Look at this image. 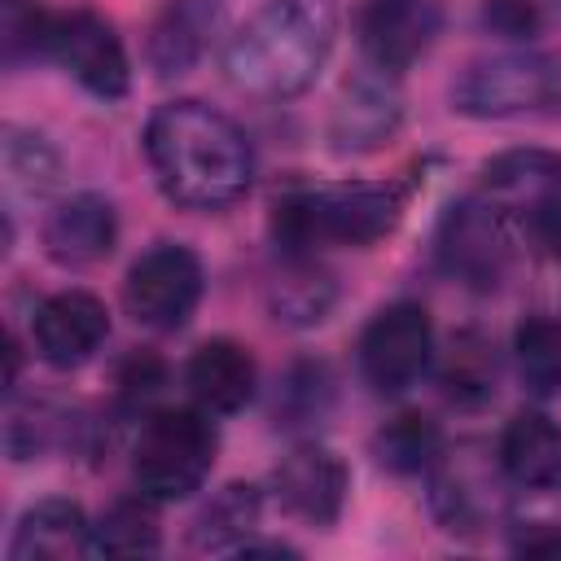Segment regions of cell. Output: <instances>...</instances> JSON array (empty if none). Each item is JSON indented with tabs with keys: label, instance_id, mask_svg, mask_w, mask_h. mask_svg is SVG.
<instances>
[{
	"label": "cell",
	"instance_id": "d6a6232c",
	"mask_svg": "<svg viewBox=\"0 0 561 561\" xmlns=\"http://www.w3.org/2000/svg\"><path fill=\"white\" fill-rule=\"evenodd\" d=\"M530 232H535V241L552 254V259H561V188L557 193H548L530 215Z\"/></svg>",
	"mask_w": 561,
	"mask_h": 561
},
{
	"label": "cell",
	"instance_id": "8fae6325",
	"mask_svg": "<svg viewBox=\"0 0 561 561\" xmlns=\"http://www.w3.org/2000/svg\"><path fill=\"white\" fill-rule=\"evenodd\" d=\"M355 31L368 66L386 75H403L434 48L443 31V4L438 0H364Z\"/></svg>",
	"mask_w": 561,
	"mask_h": 561
},
{
	"label": "cell",
	"instance_id": "d6986e66",
	"mask_svg": "<svg viewBox=\"0 0 561 561\" xmlns=\"http://www.w3.org/2000/svg\"><path fill=\"white\" fill-rule=\"evenodd\" d=\"M92 557V522L75 500L48 495L35 500L9 539V557L13 561H61V557Z\"/></svg>",
	"mask_w": 561,
	"mask_h": 561
},
{
	"label": "cell",
	"instance_id": "e0dca14e",
	"mask_svg": "<svg viewBox=\"0 0 561 561\" xmlns=\"http://www.w3.org/2000/svg\"><path fill=\"white\" fill-rule=\"evenodd\" d=\"M184 386H188L197 408H206L210 416H228L254 399L259 364H254L250 346H241L232 337H210L188 355Z\"/></svg>",
	"mask_w": 561,
	"mask_h": 561
},
{
	"label": "cell",
	"instance_id": "1f68e13d",
	"mask_svg": "<svg viewBox=\"0 0 561 561\" xmlns=\"http://www.w3.org/2000/svg\"><path fill=\"white\" fill-rule=\"evenodd\" d=\"M48 443H53V421H48L44 408H26V412L13 408L9 412V421H4V447H9L13 460L39 456Z\"/></svg>",
	"mask_w": 561,
	"mask_h": 561
},
{
	"label": "cell",
	"instance_id": "7402d4cb",
	"mask_svg": "<svg viewBox=\"0 0 561 561\" xmlns=\"http://www.w3.org/2000/svg\"><path fill=\"white\" fill-rule=\"evenodd\" d=\"M259 522H263V495L259 486L250 482H228L224 491H215L202 513L193 517V548L202 552H228V557H241V548L259 535Z\"/></svg>",
	"mask_w": 561,
	"mask_h": 561
},
{
	"label": "cell",
	"instance_id": "4fadbf2b",
	"mask_svg": "<svg viewBox=\"0 0 561 561\" xmlns=\"http://www.w3.org/2000/svg\"><path fill=\"white\" fill-rule=\"evenodd\" d=\"M346 491H351V473L342 456H333L320 443L294 447L272 473L276 504L302 526H333L346 508Z\"/></svg>",
	"mask_w": 561,
	"mask_h": 561
},
{
	"label": "cell",
	"instance_id": "836d02e7",
	"mask_svg": "<svg viewBox=\"0 0 561 561\" xmlns=\"http://www.w3.org/2000/svg\"><path fill=\"white\" fill-rule=\"evenodd\" d=\"M508 548L522 552V557H561V526L526 522V526H517V535H513Z\"/></svg>",
	"mask_w": 561,
	"mask_h": 561
},
{
	"label": "cell",
	"instance_id": "ffe728a7",
	"mask_svg": "<svg viewBox=\"0 0 561 561\" xmlns=\"http://www.w3.org/2000/svg\"><path fill=\"white\" fill-rule=\"evenodd\" d=\"M557 188H561V153L548 149H504L482 167V193L508 215H530Z\"/></svg>",
	"mask_w": 561,
	"mask_h": 561
},
{
	"label": "cell",
	"instance_id": "44dd1931",
	"mask_svg": "<svg viewBox=\"0 0 561 561\" xmlns=\"http://www.w3.org/2000/svg\"><path fill=\"white\" fill-rule=\"evenodd\" d=\"M337 302L333 276L316 263V254H280V272L267 280V311L280 324L311 329Z\"/></svg>",
	"mask_w": 561,
	"mask_h": 561
},
{
	"label": "cell",
	"instance_id": "ba28073f",
	"mask_svg": "<svg viewBox=\"0 0 561 561\" xmlns=\"http://www.w3.org/2000/svg\"><path fill=\"white\" fill-rule=\"evenodd\" d=\"M434 364V320L421 302H386L359 333V377L377 394H408Z\"/></svg>",
	"mask_w": 561,
	"mask_h": 561
},
{
	"label": "cell",
	"instance_id": "603a6c76",
	"mask_svg": "<svg viewBox=\"0 0 561 561\" xmlns=\"http://www.w3.org/2000/svg\"><path fill=\"white\" fill-rule=\"evenodd\" d=\"M495 381H500V359H495L491 337L478 329H460L447 342L443 364H438V386H443L447 403L473 412L495 399Z\"/></svg>",
	"mask_w": 561,
	"mask_h": 561
},
{
	"label": "cell",
	"instance_id": "4316f807",
	"mask_svg": "<svg viewBox=\"0 0 561 561\" xmlns=\"http://www.w3.org/2000/svg\"><path fill=\"white\" fill-rule=\"evenodd\" d=\"M513 368L535 399L561 394V324L548 316H526L513 329Z\"/></svg>",
	"mask_w": 561,
	"mask_h": 561
},
{
	"label": "cell",
	"instance_id": "8992f818",
	"mask_svg": "<svg viewBox=\"0 0 561 561\" xmlns=\"http://www.w3.org/2000/svg\"><path fill=\"white\" fill-rule=\"evenodd\" d=\"M434 259L465 289H495L513 263V215L486 193L451 202L434 228Z\"/></svg>",
	"mask_w": 561,
	"mask_h": 561
},
{
	"label": "cell",
	"instance_id": "cb8c5ba5",
	"mask_svg": "<svg viewBox=\"0 0 561 561\" xmlns=\"http://www.w3.org/2000/svg\"><path fill=\"white\" fill-rule=\"evenodd\" d=\"M162 526H158V500L136 486V495L114 500L92 522V557H145L158 552Z\"/></svg>",
	"mask_w": 561,
	"mask_h": 561
},
{
	"label": "cell",
	"instance_id": "83f0119b",
	"mask_svg": "<svg viewBox=\"0 0 561 561\" xmlns=\"http://www.w3.org/2000/svg\"><path fill=\"white\" fill-rule=\"evenodd\" d=\"M333 408V373L320 359H298L285 368L276 399H272V416L285 430H311L329 416Z\"/></svg>",
	"mask_w": 561,
	"mask_h": 561
},
{
	"label": "cell",
	"instance_id": "d4e9b609",
	"mask_svg": "<svg viewBox=\"0 0 561 561\" xmlns=\"http://www.w3.org/2000/svg\"><path fill=\"white\" fill-rule=\"evenodd\" d=\"M373 456L386 473L394 478H416L430 473L434 460L443 456V430L425 412H399L373 434Z\"/></svg>",
	"mask_w": 561,
	"mask_h": 561
},
{
	"label": "cell",
	"instance_id": "f1b7e54d",
	"mask_svg": "<svg viewBox=\"0 0 561 561\" xmlns=\"http://www.w3.org/2000/svg\"><path fill=\"white\" fill-rule=\"evenodd\" d=\"M57 13L44 0H0V57L9 70L53 57Z\"/></svg>",
	"mask_w": 561,
	"mask_h": 561
},
{
	"label": "cell",
	"instance_id": "6da1fadb",
	"mask_svg": "<svg viewBox=\"0 0 561 561\" xmlns=\"http://www.w3.org/2000/svg\"><path fill=\"white\" fill-rule=\"evenodd\" d=\"M145 158L167 202L215 215L254 184L250 136L206 101H167L145 123Z\"/></svg>",
	"mask_w": 561,
	"mask_h": 561
},
{
	"label": "cell",
	"instance_id": "2e32d148",
	"mask_svg": "<svg viewBox=\"0 0 561 561\" xmlns=\"http://www.w3.org/2000/svg\"><path fill=\"white\" fill-rule=\"evenodd\" d=\"M224 26V0H162L145 31V61L158 79L188 75Z\"/></svg>",
	"mask_w": 561,
	"mask_h": 561
},
{
	"label": "cell",
	"instance_id": "ac0fdd59",
	"mask_svg": "<svg viewBox=\"0 0 561 561\" xmlns=\"http://www.w3.org/2000/svg\"><path fill=\"white\" fill-rule=\"evenodd\" d=\"M495 456L504 478L522 491L561 486V425L539 408H526L504 425Z\"/></svg>",
	"mask_w": 561,
	"mask_h": 561
},
{
	"label": "cell",
	"instance_id": "7a4b0ae2",
	"mask_svg": "<svg viewBox=\"0 0 561 561\" xmlns=\"http://www.w3.org/2000/svg\"><path fill=\"white\" fill-rule=\"evenodd\" d=\"M337 13L329 0H263L224 44V75L259 101L302 96L333 57Z\"/></svg>",
	"mask_w": 561,
	"mask_h": 561
},
{
	"label": "cell",
	"instance_id": "9a60e30c",
	"mask_svg": "<svg viewBox=\"0 0 561 561\" xmlns=\"http://www.w3.org/2000/svg\"><path fill=\"white\" fill-rule=\"evenodd\" d=\"M403 123V101L394 88V75L364 66L355 79L342 83V96L329 118V140L337 153H368L381 149Z\"/></svg>",
	"mask_w": 561,
	"mask_h": 561
},
{
	"label": "cell",
	"instance_id": "3957f363",
	"mask_svg": "<svg viewBox=\"0 0 561 561\" xmlns=\"http://www.w3.org/2000/svg\"><path fill=\"white\" fill-rule=\"evenodd\" d=\"M408 188L394 180L368 184H298L272 206V237L280 254H316L324 245L368 250L399 228Z\"/></svg>",
	"mask_w": 561,
	"mask_h": 561
},
{
	"label": "cell",
	"instance_id": "484cf974",
	"mask_svg": "<svg viewBox=\"0 0 561 561\" xmlns=\"http://www.w3.org/2000/svg\"><path fill=\"white\" fill-rule=\"evenodd\" d=\"M0 162H4L9 193H22V197H44L61 180V153L53 149V140L18 123H4L0 131Z\"/></svg>",
	"mask_w": 561,
	"mask_h": 561
},
{
	"label": "cell",
	"instance_id": "f546056e",
	"mask_svg": "<svg viewBox=\"0 0 561 561\" xmlns=\"http://www.w3.org/2000/svg\"><path fill=\"white\" fill-rule=\"evenodd\" d=\"M167 390V359L149 346H131L114 364V408L123 416H149Z\"/></svg>",
	"mask_w": 561,
	"mask_h": 561
},
{
	"label": "cell",
	"instance_id": "30bf717a",
	"mask_svg": "<svg viewBox=\"0 0 561 561\" xmlns=\"http://www.w3.org/2000/svg\"><path fill=\"white\" fill-rule=\"evenodd\" d=\"M425 478H430V508H434V517L447 535H469L473 539L504 508L500 482H508V478L500 469V456L491 465L478 447H456V451L443 447V456L434 460V469Z\"/></svg>",
	"mask_w": 561,
	"mask_h": 561
},
{
	"label": "cell",
	"instance_id": "5bb4252c",
	"mask_svg": "<svg viewBox=\"0 0 561 561\" xmlns=\"http://www.w3.org/2000/svg\"><path fill=\"white\" fill-rule=\"evenodd\" d=\"M44 254L61 267H92L114 254L118 245V210L105 193H70L57 197L39 224Z\"/></svg>",
	"mask_w": 561,
	"mask_h": 561
},
{
	"label": "cell",
	"instance_id": "4dcf8cb0",
	"mask_svg": "<svg viewBox=\"0 0 561 561\" xmlns=\"http://www.w3.org/2000/svg\"><path fill=\"white\" fill-rule=\"evenodd\" d=\"M482 26L495 31L500 39H513V44H526L539 35L543 26V13L535 0H482Z\"/></svg>",
	"mask_w": 561,
	"mask_h": 561
},
{
	"label": "cell",
	"instance_id": "277c9868",
	"mask_svg": "<svg viewBox=\"0 0 561 561\" xmlns=\"http://www.w3.org/2000/svg\"><path fill=\"white\" fill-rule=\"evenodd\" d=\"M219 434L206 408H153L131 443V478L158 504L188 500L210 478Z\"/></svg>",
	"mask_w": 561,
	"mask_h": 561
},
{
	"label": "cell",
	"instance_id": "7c38bea8",
	"mask_svg": "<svg viewBox=\"0 0 561 561\" xmlns=\"http://www.w3.org/2000/svg\"><path fill=\"white\" fill-rule=\"evenodd\" d=\"M105 337H110V311L88 289H57L35 307L31 342L48 368L70 373L88 364L105 346Z\"/></svg>",
	"mask_w": 561,
	"mask_h": 561
},
{
	"label": "cell",
	"instance_id": "5b68a950",
	"mask_svg": "<svg viewBox=\"0 0 561 561\" xmlns=\"http://www.w3.org/2000/svg\"><path fill=\"white\" fill-rule=\"evenodd\" d=\"M552 105H561V61L526 44L482 53L451 79V110L465 118H517Z\"/></svg>",
	"mask_w": 561,
	"mask_h": 561
},
{
	"label": "cell",
	"instance_id": "9c48e42d",
	"mask_svg": "<svg viewBox=\"0 0 561 561\" xmlns=\"http://www.w3.org/2000/svg\"><path fill=\"white\" fill-rule=\"evenodd\" d=\"M83 92L101 101H118L131 88V61L123 48V35L114 22L88 4L61 9L57 13V35H53V57Z\"/></svg>",
	"mask_w": 561,
	"mask_h": 561
},
{
	"label": "cell",
	"instance_id": "52a82bcc",
	"mask_svg": "<svg viewBox=\"0 0 561 561\" xmlns=\"http://www.w3.org/2000/svg\"><path fill=\"white\" fill-rule=\"evenodd\" d=\"M202 289H206L202 259L180 241H158L127 267L123 307L136 324L153 333H175L193 320Z\"/></svg>",
	"mask_w": 561,
	"mask_h": 561
}]
</instances>
